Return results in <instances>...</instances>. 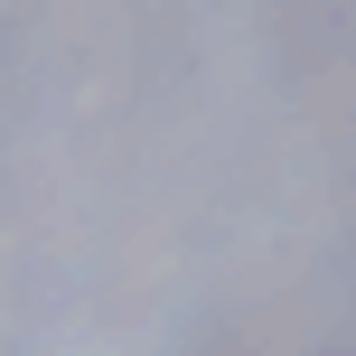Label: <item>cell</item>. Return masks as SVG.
<instances>
[]
</instances>
